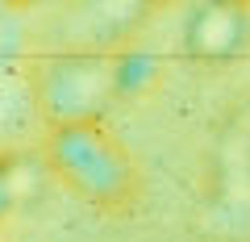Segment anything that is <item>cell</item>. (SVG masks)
I'll use <instances>...</instances> for the list:
<instances>
[{"mask_svg": "<svg viewBox=\"0 0 250 242\" xmlns=\"http://www.w3.org/2000/svg\"><path fill=\"white\" fill-rule=\"evenodd\" d=\"M46 167L71 197H80L92 209H104V213H125L142 188V176H138L129 146L100 117L50 126Z\"/></svg>", "mask_w": 250, "mask_h": 242, "instance_id": "6da1fadb", "label": "cell"}, {"mask_svg": "<svg viewBox=\"0 0 250 242\" xmlns=\"http://www.w3.org/2000/svg\"><path fill=\"white\" fill-rule=\"evenodd\" d=\"M113 100H121L117 84V54L75 50L54 54L34 71V105L46 113L50 126L100 117Z\"/></svg>", "mask_w": 250, "mask_h": 242, "instance_id": "7a4b0ae2", "label": "cell"}, {"mask_svg": "<svg viewBox=\"0 0 250 242\" xmlns=\"http://www.w3.org/2000/svg\"><path fill=\"white\" fill-rule=\"evenodd\" d=\"M246 38H250V4H238V0H205V4H196L192 17H188V29H184L188 54L205 59V63L238 54Z\"/></svg>", "mask_w": 250, "mask_h": 242, "instance_id": "3957f363", "label": "cell"}, {"mask_svg": "<svg viewBox=\"0 0 250 242\" xmlns=\"http://www.w3.org/2000/svg\"><path fill=\"white\" fill-rule=\"evenodd\" d=\"M13 200H17V176L9 167H0V217L13 209Z\"/></svg>", "mask_w": 250, "mask_h": 242, "instance_id": "277c9868", "label": "cell"}, {"mask_svg": "<svg viewBox=\"0 0 250 242\" xmlns=\"http://www.w3.org/2000/svg\"><path fill=\"white\" fill-rule=\"evenodd\" d=\"M238 4H250V0H238Z\"/></svg>", "mask_w": 250, "mask_h": 242, "instance_id": "5b68a950", "label": "cell"}]
</instances>
